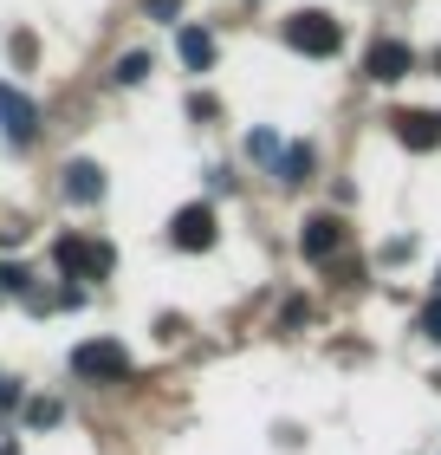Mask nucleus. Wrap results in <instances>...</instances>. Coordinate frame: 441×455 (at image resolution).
Segmentation results:
<instances>
[{
    "mask_svg": "<svg viewBox=\"0 0 441 455\" xmlns=\"http://www.w3.org/2000/svg\"><path fill=\"white\" fill-rule=\"evenodd\" d=\"M390 131H396L403 150H441V117L435 111H396Z\"/></svg>",
    "mask_w": 441,
    "mask_h": 455,
    "instance_id": "nucleus-8",
    "label": "nucleus"
},
{
    "mask_svg": "<svg viewBox=\"0 0 441 455\" xmlns=\"http://www.w3.org/2000/svg\"><path fill=\"white\" fill-rule=\"evenodd\" d=\"M409 46L403 39H376V46L364 52V78H376V85H396V78H409Z\"/></svg>",
    "mask_w": 441,
    "mask_h": 455,
    "instance_id": "nucleus-6",
    "label": "nucleus"
},
{
    "mask_svg": "<svg viewBox=\"0 0 441 455\" xmlns=\"http://www.w3.org/2000/svg\"><path fill=\"white\" fill-rule=\"evenodd\" d=\"M0 299H7V267H0Z\"/></svg>",
    "mask_w": 441,
    "mask_h": 455,
    "instance_id": "nucleus-18",
    "label": "nucleus"
},
{
    "mask_svg": "<svg viewBox=\"0 0 441 455\" xmlns=\"http://www.w3.org/2000/svg\"><path fill=\"white\" fill-rule=\"evenodd\" d=\"M169 241L182 247V254H208V247H215V209H208V202H188V209H176Z\"/></svg>",
    "mask_w": 441,
    "mask_h": 455,
    "instance_id": "nucleus-4",
    "label": "nucleus"
},
{
    "mask_svg": "<svg viewBox=\"0 0 441 455\" xmlns=\"http://www.w3.org/2000/svg\"><path fill=\"white\" fill-rule=\"evenodd\" d=\"M72 371L85 384H123V378H130V351H123L117 339H91V345L72 351Z\"/></svg>",
    "mask_w": 441,
    "mask_h": 455,
    "instance_id": "nucleus-3",
    "label": "nucleus"
},
{
    "mask_svg": "<svg viewBox=\"0 0 441 455\" xmlns=\"http://www.w3.org/2000/svg\"><path fill=\"white\" fill-rule=\"evenodd\" d=\"M111 78H117V85H143V78H150V52H123Z\"/></svg>",
    "mask_w": 441,
    "mask_h": 455,
    "instance_id": "nucleus-12",
    "label": "nucleus"
},
{
    "mask_svg": "<svg viewBox=\"0 0 441 455\" xmlns=\"http://www.w3.org/2000/svg\"><path fill=\"white\" fill-rule=\"evenodd\" d=\"M66 196L78 202V209H91V202L104 196V170L91 156H78V163H66Z\"/></svg>",
    "mask_w": 441,
    "mask_h": 455,
    "instance_id": "nucleus-9",
    "label": "nucleus"
},
{
    "mask_svg": "<svg viewBox=\"0 0 441 455\" xmlns=\"http://www.w3.org/2000/svg\"><path fill=\"white\" fill-rule=\"evenodd\" d=\"M299 247H305L311 267H331V260H338V247H344V221H338V215H311Z\"/></svg>",
    "mask_w": 441,
    "mask_h": 455,
    "instance_id": "nucleus-7",
    "label": "nucleus"
},
{
    "mask_svg": "<svg viewBox=\"0 0 441 455\" xmlns=\"http://www.w3.org/2000/svg\"><path fill=\"white\" fill-rule=\"evenodd\" d=\"M176 52H182L188 72H208V66H215V39H208V27H182V33H176Z\"/></svg>",
    "mask_w": 441,
    "mask_h": 455,
    "instance_id": "nucleus-10",
    "label": "nucleus"
},
{
    "mask_svg": "<svg viewBox=\"0 0 441 455\" xmlns=\"http://www.w3.org/2000/svg\"><path fill=\"white\" fill-rule=\"evenodd\" d=\"M247 156H254V163H266V170L280 176V163H286V143L272 137V131H254V137H247Z\"/></svg>",
    "mask_w": 441,
    "mask_h": 455,
    "instance_id": "nucleus-11",
    "label": "nucleus"
},
{
    "mask_svg": "<svg viewBox=\"0 0 441 455\" xmlns=\"http://www.w3.org/2000/svg\"><path fill=\"white\" fill-rule=\"evenodd\" d=\"M0 455H20V449H13V443H0Z\"/></svg>",
    "mask_w": 441,
    "mask_h": 455,
    "instance_id": "nucleus-19",
    "label": "nucleus"
},
{
    "mask_svg": "<svg viewBox=\"0 0 441 455\" xmlns=\"http://www.w3.org/2000/svg\"><path fill=\"white\" fill-rule=\"evenodd\" d=\"M52 260H59V274H66V280H104L117 267L111 241H85V235H59L52 241Z\"/></svg>",
    "mask_w": 441,
    "mask_h": 455,
    "instance_id": "nucleus-1",
    "label": "nucleus"
},
{
    "mask_svg": "<svg viewBox=\"0 0 441 455\" xmlns=\"http://www.w3.org/2000/svg\"><path fill=\"white\" fill-rule=\"evenodd\" d=\"M188 117H201V124H208V117H221V105H215L208 92H195V98H188Z\"/></svg>",
    "mask_w": 441,
    "mask_h": 455,
    "instance_id": "nucleus-15",
    "label": "nucleus"
},
{
    "mask_svg": "<svg viewBox=\"0 0 441 455\" xmlns=\"http://www.w3.org/2000/svg\"><path fill=\"white\" fill-rule=\"evenodd\" d=\"M286 46L292 52H305V59H331L344 46V27L331 13H319V7H305V13H292L286 20Z\"/></svg>",
    "mask_w": 441,
    "mask_h": 455,
    "instance_id": "nucleus-2",
    "label": "nucleus"
},
{
    "mask_svg": "<svg viewBox=\"0 0 441 455\" xmlns=\"http://www.w3.org/2000/svg\"><path fill=\"white\" fill-rule=\"evenodd\" d=\"M415 332L441 345V299H429V306H422V319H415Z\"/></svg>",
    "mask_w": 441,
    "mask_h": 455,
    "instance_id": "nucleus-14",
    "label": "nucleus"
},
{
    "mask_svg": "<svg viewBox=\"0 0 441 455\" xmlns=\"http://www.w3.org/2000/svg\"><path fill=\"white\" fill-rule=\"evenodd\" d=\"M435 280H441V274H435Z\"/></svg>",
    "mask_w": 441,
    "mask_h": 455,
    "instance_id": "nucleus-20",
    "label": "nucleus"
},
{
    "mask_svg": "<svg viewBox=\"0 0 441 455\" xmlns=\"http://www.w3.org/2000/svg\"><path fill=\"white\" fill-rule=\"evenodd\" d=\"M143 7H150V20H169V27H176V13H182V0H143Z\"/></svg>",
    "mask_w": 441,
    "mask_h": 455,
    "instance_id": "nucleus-17",
    "label": "nucleus"
},
{
    "mask_svg": "<svg viewBox=\"0 0 441 455\" xmlns=\"http://www.w3.org/2000/svg\"><path fill=\"white\" fill-rule=\"evenodd\" d=\"M52 423H59V403L39 397V403H33V429H52Z\"/></svg>",
    "mask_w": 441,
    "mask_h": 455,
    "instance_id": "nucleus-16",
    "label": "nucleus"
},
{
    "mask_svg": "<svg viewBox=\"0 0 441 455\" xmlns=\"http://www.w3.org/2000/svg\"><path fill=\"white\" fill-rule=\"evenodd\" d=\"M0 131H7L13 143H33L39 137V111H33V98L20 85H0Z\"/></svg>",
    "mask_w": 441,
    "mask_h": 455,
    "instance_id": "nucleus-5",
    "label": "nucleus"
},
{
    "mask_svg": "<svg viewBox=\"0 0 441 455\" xmlns=\"http://www.w3.org/2000/svg\"><path fill=\"white\" fill-rule=\"evenodd\" d=\"M280 170H286V182H292V189H299V182H311V150H305V143H292Z\"/></svg>",
    "mask_w": 441,
    "mask_h": 455,
    "instance_id": "nucleus-13",
    "label": "nucleus"
}]
</instances>
